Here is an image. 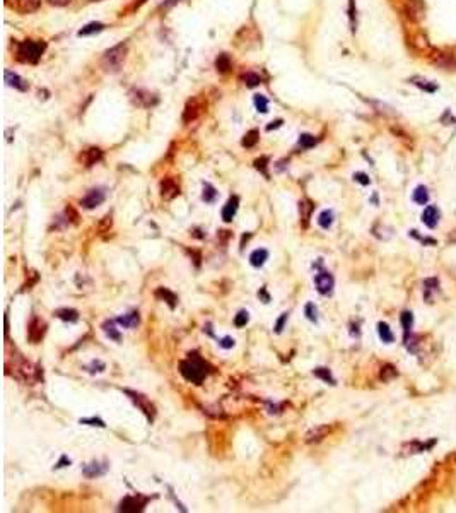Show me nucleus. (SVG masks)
Segmentation results:
<instances>
[{
    "instance_id": "obj_5",
    "label": "nucleus",
    "mask_w": 456,
    "mask_h": 513,
    "mask_svg": "<svg viewBox=\"0 0 456 513\" xmlns=\"http://www.w3.org/2000/svg\"><path fill=\"white\" fill-rule=\"evenodd\" d=\"M149 498L145 496H140V495H134V496H126L121 500L118 510L120 511H125V513H135V511H142L144 506L147 505Z\"/></svg>"
},
{
    "instance_id": "obj_19",
    "label": "nucleus",
    "mask_w": 456,
    "mask_h": 513,
    "mask_svg": "<svg viewBox=\"0 0 456 513\" xmlns=\"http://www.w3.org/2000/svg\"><path fill=\"white\" fill-rule=\"evenodd\" d=\"M41 6V0H16V9L22 14L36 12Z\"/></svg>"
},
{
    "instance_id": "obj_12",
    "label": "nucleus",
    "mask_w": 456,
    "mask_h": 513,
    "mask_svg": "<svg viewBox=\"0 0 456 513\" xmlns=\"http://www.w3.org/2000/svg\"><path fill=\"white\" fill-rule=\"evenodd\" d=\"M178 193H180V187L173 178H164L163 182H161V197L163 199L171 200Z\"/></svg>"
},
{
    "instance_id": "obj_32",
    "label": "nucleus",
    "mask_w": 456,
    "mask_h": 513,
    "mask_svg": "<svg viewBox=\"0 0 456 513\" xmlns=\"http://www.w3.org/2000/svg\"><path fill=\"white\" fill-rule=\"evenodd\" d=\"M243 82L246 84V87H257L258 84H262V77L255 74V72H246L243 76Z\"/></svg>"
},
{
    "instance_id": "obj_38",
    "label": "nucleus",
    "mask_w": 456,
    "mask_h": 513,
    "mask_svg": "<svg viewBox=\"0 0 456 513\" xmlns=\"http://www.w3.org/2000/svg\"><path fill=\"white\" fill-rule=\"evenodd\" d=\"M400 320H401V325H403L405 332L409 334L410 329H412V325H414V315H412L410 311H405V313H401Z\"/></svg>"
},
{
    "instance_id": "obj_49",
    "label": "nucleus",
    "mask_w": 456,
    "mask_h": 513,
    "mask_svg": "<svg viewBox=\"0 0 456 513\" xmlns=\"http://www.w3.org/2000/svg\"><path fill=\"white\" fill-rule=\"evenodd\" d=\"M92 2H99V0H92Z\"/></svg>"
},
{
    "instance_id": "obj_37",
    "label": "nucleus",
    "mask_w": 456,
    "mask_h": 513,
    "mask_svg": "<svg viewBox=\"0 0 456 513\" xmlns=\"http://www.w3.org/2000/svg\"><path fill=\"white\" fill-rule=\"evenodd\" d=\"M253 101H255V106H257L258 111H262V113H267V111H268V101H267V97L262 96V94H257Z\"/></svg>"
},
{
    "instance_id": "obj_24",
    "label": "nucleus",
    "mask_w": 456,
    "mask_h": 513,
    "mask_svg": "<svg viewBox=\"0 0 456 513\" xmlns=\"http://www.w3.org/2000/svg\"><path fill=\"white\" fill-rule=\"evenodd\" d=\"M231 67H233V62H231V58H229V55L220 53L217 57V60H215V68H217L220 74H225V72L231 70Z\"/></svg>"
},
{
    "instance_id": "obj_9",
    "label": "nucleus",
    "mask_w": 456,
    "mask_h": 513,
    "mask_svg": "<svg viewBox=\"0 0 456 513\" xmlns=\"http://www.w3.org/2000/svg\"><path fill=\"white\" fill-rule=\"evenodd\" d=\"M315 284H316V289L320 291L321 295H330V292L333 291V284H335V281H333L332 274L320 272L315 277Z\"/></svg>"
},
{
    "instance_id": "obj_28",
    "label": "nucleus",
    "mask_w": 456,
    "mask_h": 513,
    "mask_svg": "<svg viewBox=\"0 0 456 513\" xmlns=\"http://www.w3.org/2000/svg\"><path fill=\"white\" fill-rule=\"evenodd\" d=\"M57 316L65 322H77L79 320V313L72 308H62V310H57Z\"/></svg>"
},
{
    "instance_id": "obj_36",
    "label": "nucleus",
    "mask_w": 456,
    "mask_h": 513,
    "mask_svg": "<svg viewBox=\"0 0 456 513\" xmlns=\"http://www.w3.org/2000/svg\"><path fill=\"white\" fill-rule=\"evenodd\" d=\"M396 375H398V373H396V370L393 368V366L386 364V366H383V368H381L379 378L383 380V382H390V380H393Z\"/></svg>"
},
{
    "instance_id": "obj_11",
    "label": "nucleus",
    "mask_w": 456,
    "mask_h": 513,
    "mask_svg": "<svg viewBox=\"0 0 456 513\" xmlns=\"http://www.w3.org/2000/svg\"><path fill=\"white\" fill-rule=\"evenodd\" d=\"M103 202H105V192L99 190V188H94L81 200V205L82 207H86V209H94V207H97V205H101Z\"/></svg>"
},
{
    "instance_id": "obj_4",
    "label": "nucleus",
    "mask_w": 456,
    "mask_h": 513,
    "mask_svg": "<svg viewBox=\"0 0 456 513\" xmlns=\"http://www.w3.org/2000/svg\"><path fill=\"white\" fill-rule=\"evenodd\" d=\"M125 394L129 395V397H130L132 400H134L135 405L142 410V412L145 414L147 419H149L150 423L154 421V418H156V407H154V405H152V402H150L149 399L144 397V395H142V394H137V392H134V390H129V388L125 390Z\"/></svg>"
},
{
    "instance_id": "obj_10",
    "label": "nucleus",
    "mask_w": 456,
    "mask_h": 513,
    "mask_svg": "<svg viewBox=\"0 0 456 513\" xmlns=\"http://www.w3.org/2000/svg\"><path fill=\"white\" fill-rule=\"evenodd\" d=\"M101 159H103V151L99 148H89L79 156V161L86 166V168H91V166H94L96 163H99Z\"/></svg>"
},
{
    "instance_id": "obj_35",
    "label": "nucleus",
    "mask_w": 456,
    "mask_h": 513,
    "mask_svg": "<svg viewBox=\"0 0 456 513\" xmlns=\"http://www.w3.org/2000/svg\"><path fill=\"white\" fill-rule=\"evenodd\" d=\"M318 224L323 228V229H328L333 224V212L332 211H323L318 217Z\"/></svg>"
},
{
    "instance_id": "obj_7",
    "label": "nucleus",
    "mask_w": 456,
    "mask_h": 513,
    "mask_svg": "<svg viewBox=\"0 0 456 513\" xmlns=\"http://www.w3.org/2000/svg\"><path fill=\"white\" fill-rule=\"evenodd\" d=\"M45 332H46V324L43 320H40L38 316H33L31 322L28 325V339L29 342L33 344H38L41 342V339L45 337Z\"/></svg>"
},
{
    "instance_id": "obj_16",
    "label": "nucleus",
    "mask_w": 456,
    "mask_h": 513,
    "mask_svg": "<svg viewBox=\"0 0 456 513\" xmlns=\"http://www.w3.org/2000/svg\"><path fill=\"white\" fill-rule=\"evenodd\" d=\"M4 77H6V82L9 86H12V87H16V89L19 91H28L29 89V84L26 81L22 79V77H19L16 72H11V70H6V74H4Z\"/></svg>"
},
{
    "instance_id": "obj_39",
    "label": "nucleus",
    "mask_w": 456,
    "mask_h": 513,
    "mask_svg": "<svg viewBox=\"0 0 456 513\" xmlns=\"http://www.w3.org/2000/svg\"><path fill=\"white\" fill-rule=\"evenodd\" d=\"M248 320H249V316H248V311H239V313L234 316V325L238 327V329H241V327H244L248 324Z\"/></svg>"
},
{
    "instance_id": "obj_1",
    "label": "nucleus",
    "mask_w": 456,
    "mask_h": 513,
    "mask_svg": "<svg viewBox=\"0 0 456 513\" xmlns=\"http://www.w3.org/2000/svg\"><path fill=\"white\" fill-rule=\"evenodd\" d=\"M210 364L205 363L202 358H198L197 354H192L190 358L183 359L180 363V373L185 376L188 382H192L195 385H200L204 382V378L210 373Z\"/></svg>"
},
{
    "instance_id": "obj_42",
    "label": "nucleus",
    "mask_w": 456,
    "mask_h": 513,
    "mask_svg": "<svg viewBox=\"0 0 456 513\" xmlns=\"http://www.w3.org/2000/svg\"><path fill=\"white\" fill-rule=\"evenodd\" d=\"M287 313H282L281 315V319L277 320V324H275V332L277 334H281V332L284 330V325H286V322H287Z\"/></svg>"
},
{
    "instance_id": "obj_8",
    "label": "nucleus",
    "mask_w": 456,
    "mask_h": 513,
    "mask_svg": "<svg viewBox=\"0 0 456 513\" xmlns=\"http://www.w3.org/2000/svg\"><path fill=\"white\" fill-rule=\"evenodd\" d=\"M330 433H332V426H328V424H320V426L313 428V429H310V431L306 433V436H304V442H306V443H320L321 439L326 438Z\"/></svg>"
},
{
    "instance_id": "obj_44",
    "label": "nucleus",
    "mask_w": 456,
    "mask_h": 513,
    "mask_svg": "<svg viewBox=\"0 0 456 513\" xmlns=\"http://www.w3.org/2000/svg\"><path fill=\"white\" fill-rule=\"evenodd\" d=\"M219 346L220 348H224V349H231L234 346V339H231V337H224V339L219 342Z\"/></svg>"
},
{
    "instance_id": "obj_17",
    "label": "nucleus",
    "mask_w": 456,
    "mask_h": 513,
    "mask_svg": "<svg viewBox=\"0 0 456 513\" xmlns=\"http://www.w3.org/2000/svg\"><path fill=\"white\" fill-rule=\"evenodd\" d=\"M130 97L134 100L135 105H139V106H150L156 103V97H152V94H149V92H145V91H140V89L132 91Z\"/></svg>"
},
{
    "instance_id": "obj_34",
    "label": "nucleus",
    "mask_w": 456,
    "mask_h": 513,
    "mask_svg": "<svg viewBox=\"0 0 456 513\" xmlns=\"http://www.w3.org/2000/svg\"><path fill=\"white\" fill-rule=\"evenodd\" d=\"M202 199L205 202L212 204L215 199H217V190H215L210 183H205L204 185V193H202Z\"/></svg>"
},
{
    "instance_id": "obj_3",
    "label": "nucleus",
    "mask_w": 456,
    "mask_h": 513,
    "mask_svg": "<svg viewBox=\"0 0 456 513\" xmlns=\"http://www.w3.org/2000/svg\"><path fill=\"white\" fill-rule=\"evenodd\" d=\"M46 45L43 41H22L17 45V60L22 63H36L41 58Z\"/></svg>"
},
{
    "instance_id": "obj_46",
    "label": "nucleus",
    "mask_w": 456,
    "mask_h": 513,
    "mask_svg": "<svg viewBox=\"0 0 456 513\" xmlns=\"http://www.w3.org/2000/svg\"><path fill=\"white\" fill-rule=\"evenodd\" d=\"M46 2L52 4V6H55V7H65L72 2V0H46Z\"/></svg>"
},
{
    "instance_id": "obj_14",
    "label": "nucleus",
    "mask_w": 456,
    "mask_h": 513,
    "mask_svg": "<svg viewBox=\"0 0 456 513\" xmlns=\"http://www.w3.org/2000/svg\"><path fill=\"white\" fill-rule=\"evenodd\" d=\"M313 211H315V205H313L311 200L302 199L301 202H299V216H301V224H302V228H308V224H310V219H311Z\"/></svg>"
},
{
    "instance_id": "obj_31",
    "label": "nucleus",
    "mask_w": 456,
    "mask_h": 513,
    "mask_svg": "<svg viewBox=\"0 0 456 513\" xmlns=\"http://www.w3.org/2000/svg\"><path fill=\"white\" fill-rule=\"evenodd\" d=\"M103 330H105V334L110 337V339H113V340L118 342L121 339L120 332L116 330V327H115V324H113V322H106V324L103 325Z\"/></svg>"
},
{
    "instance_id": "obj_41",
    "label": "nucleus",
    "mask_w": 456,
    "mask_h": 513,
    "mask_svg": "<svg viewBox=\"0 0 456 513\" xmlns=\"http://www.w3.org/2000/svg\"><path fill=\"white\" fill-rule=\"evenodd\" d=\"M304 313H306V316L311 322H316V308H315V305H313V303H308L306 308H304Z\"/></svg>"
},
{
    "instance_id": "obj_20",
    "label": "nucleus",
    "mask_w": 456,
    "mask_h": 513,
    "mask_svg": "<svg viewBox=\"0 0 456 513\" xmlns=\"http://www.w3.org/2000/svg\"><path fill=\"white\" fill-rule=\"evenodd\" d=\"M422 221L427 228H436L439 221V211L434 207V205H427V209L422 214Z\"/></svg>"
},
{
    "instance_id": "obj_40",
    "label": "nucleus",
    "mask_w": 456,
    "mask_h": 513,
    "mask_svg": "<svg viewBox=\"0 0 456 513\" xmlns=\"http://www.w3.org/2000/svg\"><path fill=\"white\" fill-rule=\"evenodd\" d=\"M267 163H268V158H267V156H263V158H260V159L255 161V168H257L258 171H262L265 177L268 178V169H267L268 164Z\"/></svg>"
},
{
    "instance_id": "obj_6",
    "label": "nucleus",
    "mask_w": 456,
    "mask_h": 513,
    "mask_svg": "<svg viewBox=\"0 0 456 513\" xmlns=\"http://www.w3.org/2000/svg\"><path fill=\"white\" fill-rule=\"evenodd\" d=\"M204 108H205L204 100H200V97H193V100H190L185 106L183 121L185 124H192V121H195L200 115L204 113Z\"/></svg>"
},
{
    "instance_id": "obj_18",
    "label": "nucleus",
    "mask_w": 456,
    "mask_h": 513,
    "mask_svg": "<svg viewBox=\"0 0 456 513\" xmlns=\"http://www.w3.org/2000/svg\"><path fill=\"white\" fill-rule=\"evenodd\" d=\"M154 295H156V298H158V300H161V301H166V303H168V306L171 308V310H173V308H176V303H178V298H176V295H174L173 291L166 289V287H158V289H156V292H154Z\"/></svg>"
},
{
    "instance_id": "obj_33",
    "label": "nucleus",
    "mask_w": 456,
    "mask_h": 513,
    "mask_svg": "<svg viewBox=\"0 0 456 513\" xmlns=\"http://www.w3.org/2000/svg\"><path fill=\"white\" fill-rule=\"evenodd\" d=\"M316 142H318V139H316L315 135H311V134H301V135H299V145H301L302 149H310Z\"/></svg>"
},
{
    "instance_id": "obj_23",
    "label": "nucleus",
    "mask_w": 456,
    "mask_h": 513,
    "mask_svg": "<svg viewBox=\"0 0 456 513\" xmlns=\"http://www.w3.org/2000/svg\"><path fill=\"white\" fill-rule=\"evenodd\" d=\"M116 322H118L120 325H123L125 329H134V327L139 325L140 319H139V313H137V311H132V313H129V315L120 316Z\"/></svg>"
},
{
    "instance_id": "obj_27",
    "label": "nucleus",
    "mask_w": 456,
    "mask_h": 513,
    "mask_svg": "<svg viewBox=\"0 0 456 513\" xmlns=\"http://www.w3.org/2000/svg\"><path fill=\"white\" fill-rule=\"evenodd\" d=\"M377 332H379V337H381V340L386 342V344H390V342H393L395 340V335H393V332H391V329L388 325L385 324V322H381V324H377Z\"/></svg>"
},
{
    "instance_id": "obj_22",
    "label": "nucleus",
    "mask_w": 456,
    "mask_h": 513,
    "mask_svg": "<svg viewBox=\"0 0 456 513\" xmlns=\"http://www.w3.org/2000/svg\"><path fill=\"white\" fill-rule=\"evenodd\" d=\"M267 258H268V252L265 250V248H258V250H255L251 255H249V262H251L253 267H262L263 263L267 262Z\"/></svg>"
},
{
    "instance_id": "obj_26",
    "label": "nucleus",
    "mask_w": 456,
    "mask_h": 513,
    "mask_svg": "<svg viewBox=\"0 0 456 513\" xmlns=\"http://www.w3.org/2000/svg\"><path fill=\"white\" fill-rule=\"evenodd\" d=\"M258 140H260V132L257 129H253V130H249L246 135H244V139H243V148H246V149H251L255 148V145L258 144Z\"/></svg>"
},
{
    "instance_id": "obj_43",
    "label": "nucleus",
    "mask_w": 456,
    "mask_h": 513,
    "mask_svg": "<svg viewBox=\"0 0 456 513\" xmlns=\"http://www.w3.org/2000/svg\"><path fill=\"white\" fill-rule=\"evenodd\" d=\"M349 17H350V22H352V31H356V7H354V0H350V6H349Z\"/></svg>"
},
{
    "instance_id": "obj_21",
    "label": "nucleus",
    "mask_w": 456,
    "mask_h": 513,
    "mask_svg": "<svg viewBox=\"0 0 456 513\" xmlns=\"http://www.w3.org/2000/svg\"><path fill=\"white\" fill-rule=\"evenodd\" d=\"M106 471H108V466H106V463H103V466H101L99 462H92V463H87V466L84 467V471H82V472H84V476H86V477L92 479V477L103 476V474H105Z\"/></svg>"
},
{
    "instance_id": "obj_15",
    "label": "nucleus",
    "mask_w": 456,
    "mask_h": 513,
    "mask_svg": "<svg viewBox=\"0 0 456 513\" xmlns=\"http://www.w3.org/2000/svg\"><path fill=\"white\" fill-rule=\"evenodd\" d=\"M238 205H239V199L236 197V195L227 200V204H225L224 209H222V219L225 223L233 221V217L236 216V212H238Z\"/></svg>"
},
{
    "instance_id": "obj_45",
    "label": "nucleus",
    "mask_w": 456,
    "mask_h": 513,
    "mask_svg": "<svg viewBox=\"0 0 456 513\" xmlns=\"http://www.w3.org/2000/svg\"><path fill=\"white\" fill-rule=\"evenodd\" d=\"M81 423H84V424L91 423V426H101V428H105V423H103L101 419H94V418H92V419H81Z\"/></svg>"
},
{
    "instance_id": "obj_30",
    "label": "nucleus",
    "mask_w": 456,
    "mask_h": 513,
    "mask_svg": "<svg viewBox=\"0 0 456 513\" xmlns=\"http://www.w3.org/2000/svg\"><path fill=\"white\" fill-rule=\"evenodd\" d=\"M315 376H318V378H321L323 382H326V383H330V385H335V378L332 376V371L328 370V368H316L315 371Z\"/></svg>"
},
{
    "instance_id": "obj_13",
    "label": "nucleus",
    "mask_w": 456,
    "mask_h": 513,
    "mask_svg": "<svg viewBox=\"0 0 456 513\" xmlns=\"http://www.w3.org/2000/svg\"><path fill=\"white\" fill-rule=\"evenodd\" d=\"M405 12L412 21H420L424 16V4L420 0H409L405 6Z\"/></svg>"
},
{
    "instance_id": "obj_2",
    "label": "nucleus",
    "mask_w": 456,
    "mask_h": 513,
    "mask_svg": "<svg viewBox=\"0 0 456 513\" xmlns=\"http://www.w3.org/2000/svg\"><path fill=\"white\" fill-rule=\"evenodd\" d=\"M126 60V45L125 43H120V45L110 48V50L105 52V55L101 58V67L103 70L108 72V74H116L120 72V68L123 67V63Z\"/></svg>"
},
{
    "instance_id": "obj_48",
    "label": "nucleus",
    "mask_w": 456,
    "mask_h": 513,
    "mask_svg": "<svg viewBox=\"0 0 456 513\" xmlns=\"http://www.w3.org/2000/svg\"><path fill=\"white\" fill-rule=\"evenodd\" d=\"M258 296H262L263 300H265V303H268V300H270V298H268V295H267V292H265V289H262V291H260V292H258Z\"/></svg>"
},
{
    "instance_id": "obj_47",
    "label": "nucleus",
    "mask_w": 456,
    "mask_h": 513,
    "mask_svg": "<svg viewBox=\"0 0 456 513\" xmlns=\"http://www.w3.org/2000/svg\"><path fill=\"white\" fill-rule=\"evenodd\" d=\"M354 178L362 185H369V178H367V175H364V173H356Z\"/></svg>"
},
{
    "instance_id": "obj_29",
    "label": "nucleus",
    "mask_w": 456,
    "mask_h": 513,
    "mask_svg": "<svg viewBox=\"0 0 456 513\" xmlns=\"http://www.w3.org/2000/svg\"><path fill=\"white\" fill-rule=\"evenodd\" d=\"M105 29V24L103 22H89L87 26H84L79 31V36H89V34H94V33H99Z\"/></svg>"
},
{
    "instance_id": "obj_25",
    "label": "nucleus",
    "mask_w": 456,
    "mask_h": 513,
    "mask_svg": "<svg viewBox=\"0 0 456 513\" xmlns=\"http://www.w3.org/2000/svg\"><path fill=\"white\" fill-rule=\"evenodd\" d=\"M412 199H414L415 204L425 205V204L429 202V192H427V188H425L424 185H419V187L414 190V195H412Z\"/></svg>"
}]
</instances>
